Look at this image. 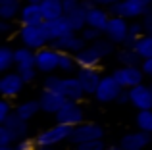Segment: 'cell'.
Masks as SVG:
<instances>
[{
    "label": "cell",
    "instance_id": "f907efd6",
    "mask_svg": "<svg viewBox=\"0 0 152 150\" xmlns=\"http://www.w3.org/2000/svg\"><path fill=\"white\" fill-rule=\"evenodd\" d=\"M0 150H15V144H12V146H0Z\"/></svg>",
    "mask_w": 152,
    "mask_h": 150
},
{
    "label": "cell",
    "instance_id": "681fc988",
    "mask_svg": "<svg viewBox=\"0 0 152 150\" xmlns=\"http://www.w3.org/2000/svg\"><path fill=\"white\" fill-rule=\"evenodd\" d=\"M141 4H145V6H152V0H139Z\"/></svg>",
    "mask_w": 152,
    "mask_h": 150
},
{
    "label": "cell",
    "instance_id": "c3c4849f",
    "mask_svg": "<svg viewBox=\"0 0 152 150\" xmlns=\"http://www.w3.org/2000/svg\"><path fill=\"white\" fill-rule=\"evenodd\" d=\"M37 150H54V146H39L37 144Z\"/></svg>",
    "mask_w": 152,
    "mask_h": 150
},
{
    "label": "cell",
    "instance_id": "7a4b0ae2",
    "mask_svg": "<svg viewBox=\"0 0 152 150\" xmlns=\"http://www.w3.org/2000/svg\"><path fill=\"white\" fill-rule=\"evenodd\" d=\"M104 139V127L94 121H83V123L75 125L73 133H71L69 143L73 144H81V143H89V141H98Z\"/></svg>",
    "mask_w": 152,
    "mask_h": 150
},
{
    "label": "cell",
    "instance_id": "603a6c76",
    "mask_svg": "<svg viewBox=\"0 0 152 150\" xmlns=\"http://www.w3.org/2000/svg\"><path fill=\"white\" fill-rule=\"evenodd\" d=\"M21 6L23 4L19 0H0V19L12 21V19L19 17Z\"/></svg>",
    "mask_w": 152,
    "mask_h": 150
},
{
    "label": "cell",
    "instance_id": "8992f818",
    "mask_svg": "<svg viewBox=\"0 0 152 150\" xmlns=\"http://www.w3.org/2000/svg\"><path fill=\"white\" fill-rule=\"evenodd\" d=\"M60 66V52L52 46H45V48L35 52V68L41 73H54Z\"/></svg>",
    "mask_w": 152,
    "mask_h": 150
},
{
    "label": "cell",
    "instance_id": "f6af8a7d",
    "mask_svg": "<svg viewBox=\"0 0 152 150\" xmlns=\"http://www.w3.org/2000/svg\"><path fill=\"white\" fill-rule=\"evenodd\" d=\"M12 31H14V25H12L10 21H6V19H2V21H0V33L2 35H10Z\"/></svg>",
    "mask_w": 152,
    "mask_h": 150
},
{
    "label": "cell",
    "instance_id": "5bb4252c",
    "mask_svg": "<svg viewBox=\"0 0 152 150\" xmlns=\"http://www.w3.org/2000/svg\"><path fill=\"white\" fill-rule=\"evenodd\" d=\"M23 85H25V81L21 79V75H19L18 71L14 73H4V77L0 79V92H2L4 98H15L19 92L23 90Z\"/></svg>",
    "mask_w": 152,
    "mask_h": 150
},
{
    "label": "cell",
    "instance_id": "4dcf8cb0",
    "mask_svg": "<svg viewBox=\"0 0 152 150\" xmlns=\"http://www.w3.org/2000/svg\"><path fill=\"white\" fill-rule=\"evenodd\" d=\"M77 60H75V54H69V52H60V66L58 69L62 73H73L77 69Z\"/></svg>",
    "mask_w": 152,
    "mask_h": 150
},
{
    "label": "cell",
    "instance_id": "816d5d0a",
    "mask_svg": "<svg viewBox=\"0 0 152 150\" xmlns=\"http://www.w3.org/2000/svg\"><path fill=\"white\" fill-rule=\"evenodd\" d=\"M104 150H123V148L121 146H106Z\"/></svg>",
    "mask_w": 152,
    "mask_h": 150
},
{
    "label": "cell",
    "instance_id": "52a82bcc",
    "mask_svg": "<svg viewBox=\"0 0 152 150\" xmlns=\"http://www.w3.org/2000/svg\"><path fill=\"white\" fill-rule=\"evenodd\" d=\"M123 90V87L115 81L114 75H102V81L98 85L96 92H94V98L102 104H108V102H115L119 96V92Z\"/></svg>",
    "mask_w": 152,
    "mask_h": 150
},
{
    "label": "cell",
    "instance_id": "b9f144b4",
    "mask_svg": "<svg viewBox=\"0 0 152 150\" xmlns=\"http://www.w3.org/2000/svg\"><path fill=\"white\" fill-rule=\"evenodd\" d=\"M79 6H81V0H64V15L69 12H75Z\"/></svg>",
    "mask_w": 152,
    "mask_h": 150
},
{
    "label": "cell",
    "instance_id": "7bdbcfd3",
    "mask_svg": "<svg viewBox=\"0 0 152 150\" xmlns=\"http://www.w3.org/2000/svg\"><path fill=\"white\" fill-rule=\"evenodd\" d=\"M141 69L145 73V77H150L152 79V58H145L141 62Z\"/></svg>",
    "mask_w": 152,
    "mask_h": 150
},
{
    "label": "cell",
    "instance_id": "ab89813d",
    "mask_svg": "<svg viewBox=\"0 0 152 150\" xmlns=\"http://www.w3.org/2000/svg\"><path fill=\"white\" fill-rule=\"evenodd\" d=\"M141 23H142V29H145V35H150L152 37V6L146 8L145 15L141 17Z\"/></svg>",
    "mask_w": 152,
    "mask_h": 150
},
{
    "label": "cell",
    "instance_id": "44dd1931",
    "mask_svg": "<svg viewBox=\"0 0 152 150\" xmlns=\"http://www.w3.org/2000/svg\"><path fill=\"white\" fill-rule=\"evenodd\" d=\"M4 125H6L8 129H10L12 133L15 135V139L21 141V139H27V133H29V123H27L25 119H21V117L18 116V114H12L10 117H8L6 121H4Z\"/></svg>",
    "mask_w": 152,
    "mask_h": 150
},
{
    "label": "cell",
    "instance_id": "7402d4cb",
    "mask_svg": "<svg viewBox=\"0 0 152 150\" xmlns=\"http://www.w3.org/2000/svg\"><path fill=\"white\" fill-rule=\"evenodd\" d=\"M41 10L42 15H45V21L64 17V0H42Z\"/></svg>",
    "mask_w": 152,
    "mask_h": 150
},
{
    "label": "cell",
    "instance_id": "cb8c5ba5",
    "mask_svg": "<svg viewBox=\"0 0 152 150\" xmlns=\"http://www.w3.org/2000/svg\"><path fill=\"white\" fill-rule=\"evenodd\" d=\"M66 19H67V23H69V27H71L73 33H81V31L87 27V12L83 10L81 6H79L75 12L66 14Z\"/></svg>",
    "mask_w": 152,
    "mask_h": 150
},
{
    "label": "cell",
    "instance_id": "6da1fadb",
    "mask_svg": "<svg viewBox=\"0 0 152 150\" xmlns=\"http://www.w3.org/2000/svg\"><path fill=\"white\" fill-rule=\"evenodd\" d=\"M71 133H73V127H71V125L56 123V125H52V127L39 133V135L35 137V143H37L39 146H56V144L64 143V141H69Z\"/></svg>",
    "mask_w": 152,
    "mask_h": 150
},
{
    "label": "cell",
    "instance_id": "4fadbf2b",
    "mask_svg": "<svg viewBox=\"0 0 152 150\" xmlns=\"http://www.w3.org/2000/svg\"><path fill=\"white\" fill-rule=\"evenodd\" d=\"M50 46H52V48H56L58 52L77 54V52H81V50L87 46V42H85V39H83L81 35H77V33H69V35H66V37L58 39V41H52V42H50Z\"/></svg>",
    "mask_w": 152,
    "mask_h": 150
},
{
    "label": "cell",
    "instance_id": "ba28073f",
    "mask_svg": "<svg viewBox=\"0 0 152 150\" xmlns=\"http://www.w3.org/2000/svg\"><path fill=\"white\" fill-rule=\"evenodd\" d=\"M54 117H56V123H64V125H71V127H75V125L83 123V119H85V112H83V108L79 106V102L66 100V104L62 106V110H60Z\"/></svg>",
    "mask_w": 152,
    "mask_h": 150
},
{
    "label": "cell",
    "instance_id": "d590c367",
    "mask_svg": "<svg viewBox=\"0 0 152 150\" xmlns=\"http://www.w3.org/2000/svg\"><path fill=\"white\" fill-rule=\"evenodd\" d=\"M79 35H81V37L85 39V42H89V44H93L94 41H98V39H102V37H100V35H102V31L94 29V27H89V25H87V27H85V29H83V31H81Z\"/></svg>",
    "mask_w": 152,
    "mask_h": 150
},
{
    "label": "cell",
    "instance_id": "e575fe53",
    "mask_svg": "<svg viewBox=\"0 0 152 150\" xmlns=\"http://www.w3.org/2000/svg\"><path fill=\"white\" fill-rule=\"evenodd\" d=\"M62 81H64V77H60V75H56V73H48V75H46V79H45V89L60 92Z\"/></svg>",
    "mask_w": 152,
    "mask_h": 150
},
{
    "label": "cell",
    "instance_id": "d6986e66",
    "mask_svg": "<svg viewBox=\"0 0 152 150\" xmlns=\"http://www.w3.org/2000/svg\"><path fill=\"white\" fill-rule=\"evenodd\" d=\"M110 12H108V8H102V6H96L93 8L91 12H87V25L89 27H94V29L98 31H106L108 23H110Z\"/></svg>",
    "mask_w": 152,
    "mask_h": 150
},
{
    "label": "cell",
    "instance_id": "9a60e30c",
    "mask_svg": "<svg viewBox=\"0 0 152 150\" xmlns=\"http://www.w3.org/2000/svg\"><path fill=\"white\" fill-rule=\"evenodd\" d=\"M67 98L64 96L62 92H56V90H48L45 89L41 92V96H39V102H41V110L45 114H58L60 110H62V106L66 104Z\"/></svg>",
    "mask_w": 152,
    "mask_h": 150
},
{
    "label": "cell",
    "instance_id": "7dc6e473",
    "mask_svg": "<svg viewBox=\"0 0 152 150\" xmlns=\"http://www.w3.org/2000/svg\"><path fill=\"white\" fill-rule=\"evenodd\" d=\"M96 2V6H102V8H110L112 4H115L118 0H94Z\"/></svg>",
    "mask_w": 152,
    "mask_h": 150
},
{
    "label": "cell",
    "instance_id": "ac0fdd59",
    "mask_svg": "<svg viewBox=\"0 0 152 150\" xmlns=\"http://www.w3.org/2000/svg\"><path fill=\"white\" fill-rule=\"evenodd\" d=\"M60 92H62L67 100H75V102H81L83 98L87 96L83 87H81V83H79V79H77V75H75V77H64Z\"/></svg>",
    "mask_w": 152,
    "mask_h": 150
},
{
    "label": "cell",
    "instance_id": "1f68e13d",
    "mask_svg": "<svg viewBox=\"0 0 152 150\" xmlns=\"http://www.w3.org/2000/svg\"><path fill=\"white\" fill-rule=\"evenodd\" d=\"M137 50V54L145 60V58H152V37L150 35H142L133 46Z\"/></svg>",
    "mask_w": 152,
    "mask_h": 150
},
{
    "label": "cell",
    "instance_id": "d6a6232c",
    "mask_svg": "<svg viewBox=\"0 0 152 150\" xmlns=\"http://www.w3.org/2000/svg\"><path fill=\"white\" fill-rule=\"evenodd\" d=\"M114 44H115V42H112L108 37H106V39H98V41L93 42V46L98 50V54H100L102 58H108L110 54H114V50H115Z\"/></svg>",
    "mask_w": 152,
    "mask_h": 150
},
{
    "label": "cell",
    "instance_id": "e0dca14e",
    "mask_svg": "<svg viewBox=\"0 0 152 150\" xmlns=\"http://www.w3.org/2000/svg\"><path fill=\"white\" fill-rule=\"evenodd\" d=\"M19 21H21V25H41L45 21L41 4L25 2L21 6V12H19Z\"/></svg>",
    "mask_w": 152,
    "mask_h": 150
},
{
    "label": "cell",
    "instance_id": "4316f807",
    "mask_svg": "<svg viewBox=\"0 0 152 150\" xmlns=\"http://www.w3.org/2000/svg\"><path fill=\"white\" fill-rule=\"evenodd\" d=\"M15 66L18 68H29L35 66V50L21 46V48H15Z\"/></svg>",
    "mask_w": 152,
    "mask_h": 150
},
{
    "label": "cell",
    "instance_id": "f546056e",
    "mask_svg": "<svg viewBox=\"0 0 152 150\" xmlns=\"http://www.w3.org/2000/svg\"><path fill=\"white\" fill-rule=\"evenodd\" d=\"M135 123H137L139 131L152 133V110H139L135 116Z\"/></svg>",
    "mask_w": 152,
    "mask_h": 150
},
{
    "label": "cell",
    "instance_id": "f5cc1de1",
    "mask_svg": "<svg viewBox=\"0 0 152 150\" xmlns=\"http://www.w3.org/2000/svg\"><path fill=\"white\" fill-rule=\"evenodd\" d=\"M25 2H31V4H41L42 0H25Z\"/></svg>",
    "mask_w": 152,
    "mask_h": 150
},
{
    "label": "cell",
    "instance_id": "2e32d148",
    "mask_svg": "<svg viewBox=\"0 0 152 150\" xmlns=\"http://www.w3.org/2000/svg\"><path fill=\"white\" fill-rule=\"evenodd\" d=\"M129 94H131V102L129 104L137 110H152V89L150 85H141L129 89Z\"/></svg>",
    "mask_w": 152,
    "mask_h": 150
},
{
    "label": "cell",
    "instance_id": "db71d44e",
    "mask_svg": "<svg viewBox=\"0 0 152 150\" xmlns=\"http://www.w3.org/2000/svg\"><path fill=\"white\" fill-rule=\"evenodd\" d=\"M150 89H152V83H150Z\"/></svg>",
    "mask_w": 152,
    "mask_h": 150
},
{
    "label": "cell",
    "instance_id": "f35d334b",
    "mask_svg": "<svg viewBox=\"0 0 152 150\" xmlns=\"http://www.w3.org/2000/svg\"><path fill=\"white\" fill-rule=\"evenodd\" d=\"M37 71H39V69L35 68V66H29V68H18V73L21 75V79H23L25 83L35 81V77H37Z\"/></svg>",
    "mask_w": 152,
    "mask_h": 150
},
{
    "label": "cell",
    "instance_id": "836d02e7",
    "mask_svg": "<svg viewBox=\"0 0 152 150\" xmlns=\"http://www.w3.org/2000/svg\"><path fill=\"white\" fill-rule=\"evenodd\" d=\"M15 141L18 139H15L14 133L4 123H0V146H12V144H15Z\"/></svg>",
    "mask_w": 152,
    "mask_h": 150
},
{
    "label": "cell",
    "instance_id": "d4e9b609",
    "mask_svg": "<svg viewBox=\"0 0 152 150\" xmlns=\"http://www.w3.org/2000/svg\"><path fill=\"white\" fill-rule=\"evenodd\" d=\"M115 60H118L119 66H141L142 58L137 54L135 48H127V46H123L121 50L115 52Z\"/></svg>",
    "mask_w": 152,
    "mask_h": 150
},
{
    "label": "cell",
    "instance_id": "30bf717a",
    "mask_svg": "<svg viewBox=\"0 0 152 150\" xmlns=\"http://www.w3.org/2000/svg\"><path fill=\"white\" fill-rule=\"evenodd\" d=\"M41 27H42V31H45L46 39H48V44H50L52 41H58V39H62V37H66V35L73 33L71 27H69V23H67V19H66V15H64V17H58V19L42 21Z\"/></svg>",
    "mask_w": 152,
    "mask_h": 150
},
{
    "label": "cell",
    "instance_id": "9c48e42d",
    "mask_svg": "<svg viewBox=\"0 0 152 150\" xmlns=\"http://www.w3.org/2000/svg\"><path fill=\"white\" fill-rule=\"evenodd\" d=\"M77 79H79V83H81L87 96H94V92H96L98 85L102 81V75L98 71V68H79Z\"/></svg>",
    "mask_w": 152,
    "mask_h": 150
},
{
    "label": "cell",
    "instance_id": "83f0119b",
    "mask_svg": "<svg viewBox=\"0 0 152 150\" xmlns=\"http://www.w3.org/2000/svg\"><path fill=\"white\" fill-rule=\"evenodd\" d=\"M145 35V29H142V23L141 21H133L129 23V31H127V39L125 42H123V46H127V48H133L135 42L139 41V39Z\"/></svg>",
    "mask_w": 152,
    "mask_h": 150
},
{
    "label": "cell",
    "instance_id": "8d00e7d4",
    "mask_svg": "<svg viewBox=\"0 0 152 150\" xmlns=\"http://www.w3.org/2000/svg\"><path fill=\"white\" fill-rule=\"evenodd\" d=\"M14 110L15 108H12V104H10L8 98H2V100H0V123H4V121L14 114Z\"/></svg>",
    "mask_w": 152,
    "mask_h": 150
},
{
    "label": "cell",
    "instance_id": "f1b7e54d",
    "mask_svg": "<svg viewBox=\"0 0 152 150\" xmlns=\"http://www.w3.org/2000/svg\"><path fill=\"white\" fill-rule=\"evenodd\" d=\"M12 66H15V50H12L10 46H2L0 48V71L8 73Z\"/></svg>",
    "mask_w": 152,
    "mask_h": 150
},
{
    "label": "cell",
    "instance_id": "7c38bea8",
    "mask_svg": "<svg viewBox=\"0 0 152 150\" xmlns=\"http://www.w3.org/2000/svg\"><path fill=\"white\" fill-rule=\"evenodd\" d=\"M150 144H152V133H145V131L125 133L119 141V146L123 150H145Z\"/></svg>",
    "mask_w": 152,
    "mask_h": 150
},
{
    "label": "cell",
    "instance_id": "5b68a950",
    "mask_svg": "<svg viewBox=\"0 0 152 150\" xmlns=\"http://www.w3.org/2000/svg\"><path fill=\"white\" fill-rule=\"evenodd\" d=\"M112 75L115 77V81L123 87V89H133V87L141 85L145 73H142L141 66H119L118 69H114Z\"/></svg>",
    "mask_w": 152,
    "mask_h": 150
},
{
    "label": "cell",
    "instance_id": "3957f363",
    "mask_svg": "<svg viewBox=\"0 0 152 150\" xmlns=\"http://www.w3.org/2000/svg\"><path fill=\"white\" fill-rule=\"evenodd\" d=\"M19 41H21L23 46L35 50V52L48 44V39H46L41 25H21V29H19Z\"/></svg>",
    "mask_w": 152,
    "mask_h": 150
},
{
    "label": "cell",
    "instance_id": "ffe728a7",
    "mask_svg": "<svg viewBox=\"0 0 152 150\" xmlns=\"http://www.w3.org/2000/svg\"><path fill=\"white\" fill-rule=\"evenodd\" d=\"M75 60H77L79 68H98L104 58L98 54V50L94 48L93 44H87L81 52L75 54Z\"/></svg>",
    "mask_w": 152,
    "mask_h": 150
},
{
    "label": "cell",
    "instance_id": "277c9868",
    "mask_svg": "<svg viewBox=\"0 0 152 150\" xmlns=\"http://www.w3.org/2000/svg\"><path fill=\"white\" fill-rule=\"evenodd\" d=\"M146 8L148 6L141 4L139 0H118L115 4L108 8V12H110V15H119L125 19H139L145 15Z\"/></svg>",
    "mask_w": 152,
    "mask_h": 150
},
{
    "label": "cell",
    "instance_id": "ee69618b",
    "mask_svg": "<svg viewBox=\"0 0 152 150\" xmlns=\"http://www.w3.org/2000/svg\"><path fill=\"white\" fill-rule=\"evenodd\" d=\"M118 104H129L131 102V94H129V89H123L121 92H119V96H118Z\"/></svg>",
    "mask_w": 152,
    "mask_h": 150
},
{
    "label": "cell",
    "instance_id": "8fae6325",
    "mask_svg": "<svg viewBox=\"0 0 152 150\" xmlns=\"http://www.w3.org/2000/svg\"><path fill=\"white\" fill-rule=\"evenodd\" d=\"M127 31H129V23H127V19L119 17V15H112L106 31H104V35H106L112 42H115V44H123L125 39H127Z\"/></svg>",
    "mask_w": 152,
    "mask_h": 150
},
{
    "label": "cell",
    "instance_id": "74e56055",
    "mask_svg": "<svg viewBox=\"0 0 152 150\" xmlns=\"http://www.w3.org/2000/svg\"><path fill=\"white\" fill-rule=\"evenodd\" d=\"M106 144H104L102 139L98 141H89V143H81V144H75V150H104Z\"/></svg>",
    "mask_w": 152,
    "mask_h": 150
},
{
    "label": "cell",
    "instance_id": "484cf974",
    "mask_svg": "<svg viewBox=\"0 0 152 150\" xmlns=\"http://www.w3.org/2000/svg\"><path fill=\"white\" fill-rule=\"evenodd\" d=\"M41 110V102L39 100H25V102H21V104H18L15 106V110L14 112L18 114L21 119H25V121H29L31 117L35 116V114Z\"/></svg>",
    "mask_w": 152,
    "mask_h": 150
},
{
    "label": "cell",
    "instance_id": "60d3db41",
    "mask_svg": "<svg viewBox=\"0 0 152 150\" xmlns=\"http://www.w3.org/2000/svg\"><path fill=\"white\" fill-rule=\"evenodd\" d=\"M15 150H37L35 139H21L15 143Z\"/></svg>",
    "mask_w": 152,
    "mask_h": 150
},
{
    "label": "cell",
    "instance_id": "bcb514c9",
    "mask_svg": "<svg viewBox=\"0 0 152 150\" xmlns=\"http://www.w3.org/2000/svg\"><path fill=\"white\" fill-rule=\"evenodd\" d=\"M81 8L85 12H91L93 8H96V2L94 0H81Z\"/></svg>",
    "mask_w": 152,
    "mask_h": 150
}]
</instances>
